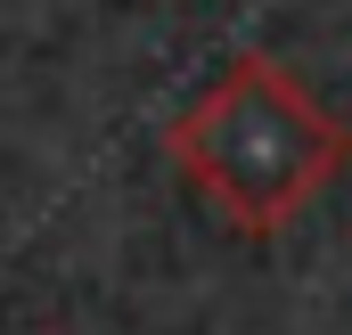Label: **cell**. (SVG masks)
<instances>
[{"mask_svg": "<svg viewBox=\"0 0 352 335\" xmlns=\"http://www.w3.org/2000/svg\"><path fill=\"white\" fill-rule=\"evenodd\" d=\"M173 156L246 238H270L344 172L352 139L278 58L246 49L173 123Z\"/></svg>", "mask_w": 352, "mask_h": 335, "instance_id": "6da1fadb", "label": "cell"}]
</instances>
